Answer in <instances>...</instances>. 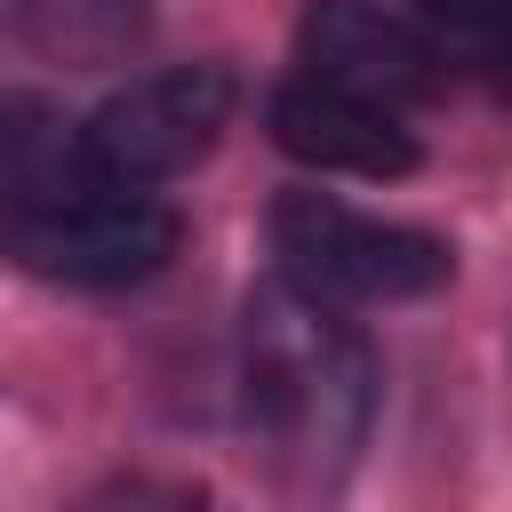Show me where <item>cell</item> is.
<instances>
[{"instance_id": "cell-1", "label": "cell", "mask_w": 512, "mask_h": 512, "mask_svg": "<svg viewBox=\"0 0 512 512\" xmlns=\"http://www.w3.org/2000/svg\"><path fill=\"white\" fill-rule=\"evenodd\" d=\"M240 400H248L256 448L280 472L328 480L368 440L376 360L328 296H312L280 272L272 288L248 296V320H240Z\"/></svg>"}, {"instance_id": "cell-2", "label": "cell", "mask_w": 512, "mask_h": 512, "mask_svg": "<svg viewBox=\"0 0 512 512\" xmlns=\"http://www.w3.org/2000/svg\"><path fill=\"white\" fill-rule=\"evenodd\" d=\"M0 256L64 288H128L176 256V216L120 176H80L56 192H0Z\"/></svg>"}, {"instance_id": "cell-3", "label": "cell", "mask_w": 512, "mask_h": 512, "mask_svg": "<svg viewBox=\"0 0 512 512\" xmlns=\"http://www.w3.org/2000/svg\"><path fill=\"white\" fill-rule=\"evenodd\" d=\"M272 256L296 288H312L328 304H408V296H432L456 272L448 240H432L416 224L360 216L328 192L272 200Z\"/></svg>"}, {"instance_id": "cell-4", "label": "cell", "mask_w": 512, "mask_h": 512, "mask_svg": "<svg viewBox=\"0 0 512 512\" xmlns=\"http://www.w3.org/2000/svg\"><path fill=\"white\" fill-rule=\"evenodd\" d=\"M224 120H232V72L224 64H176V72L128 80L88 120V152L120 184H160V176L192 168Z\"/></svg>"}, {"instance_id": "cell-5", "label": "cell", "mask_w": 512, "mask_h": 512, "mask_svg": "<svg viewBox=\"0 0 512 512\" xmlns=\"http://www.w3.org/2000/svg\"><path fill=\"white\" fill-rule=\"evenodd\" d=\"M296 64L328 88L376 96V104H416L440 88V48L416 40L400 16H384L376 0H312L296 24Z\"/></svg>"}, {"instance_id": "cell-6", "label": "cell", "mask_w": 512, "mask_h": 512, "mask_svg": "<svg viewBox=\"0 0 512 512\" xmlns=\"http://www.w3.org/2000/svg\"><path fill=\"white\" fill-rule=\"evenodd\" d=\"M272 144L304 168H328V176H408L416 168V136L400 128L392 104L328 88L312 72H296L272 96Z\"/></svg>"}, {"instance_id": "cell-7", "label": "cell", "mask_w": 512, "mask_h": 512, "mask_svg": "<svg viewBox=\"0 0 512 512\" xmlns=\"http://www.w3.org/2000/svg\"><path fill=\"white\" fill-rule=\"evenodd\" d=\"M80 176H104L96 152H88V128L64 120L48 96L8 88L0 96V192H56V184H80Z\"/></svg>"}, {"instance_id": "cell-8", "label": "cell", "mask_w": 512, "mask_h": 512, "mask_svg": "<svg viewBox=\"0 0 512 512\" xmlns=\"http://www.w3.org/2000/svg\"><path fill=\"white\" fill-rule=\"evenodd\" d=\"M144 0H32L24 8V32L64 56V64H112L136 32H144Z\"/></svg>"}, {"instance_id": "cell-9", "label": "cell", "mask_w": 512, "mask_h": 512, "mask_svg": "<svg viewBox=\"0 0 512 512\" xmlns=\"http://www.w3.org/2000/svg\"><path fill=\"white\" fill-rule=\"evenodd\" d=\"M416 16L456 40L464 56H488V64H512V0H416Z\"/></svg>"}]
</instances>
